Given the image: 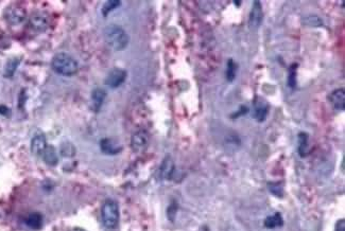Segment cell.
<instances>
[{
	"label": "cell",
	"instance_id": "5bb4252c",
	"mask_svg": "<svg viewBox=\"0 0 345 231\" xmlns=\"http://www.w3.org/2000/svg\"><path fill=\"white\" fill-rule=\"evenodd\" d=\"M42 157L44 161L49 166H56L59 162L58 155H56V151L53 146H47L46 149L42 155Z\"/></svg>",
	"mask_w": 345,
	"mask_h": 231
},
{
	"label": "cell",
	"instance_id": "cb8c5ba5",
	"mask_svg": "<svg viewBox=\"0 0 345 231\" xmlns=\"http://www.w3.org/2000/svg\"><path fill=\"white\" fill-rule=\"evenodd\" d=\"M61 153L63 154V156H72L74 154V147L71 145H69V147H67V143H66L65 146L62 147Z\"/></svg>",
	"mask_w": 345,
	"mask_h": 231
},
{
	"label": "cell",
	"instance_id": "ffe728a7",
	"mask_svg": "<svg viewBox=\"0 0 345 231\" xmlns=\"http://www.w3.org/2000/svg\"><path fill=\"white\" fill-rule=\"evenodd\" d=\"M120 4H121V1H119V0H109V1H106L102 7L103 16H108L113 10L118 8Z\"/></svg>",
	"mask_w": 345,
	"mask_h": 231
},
{
	"label": "cell",
	"instance_id": "d6986e66",
	"mask_svg": "<svg viewBox=\"0 0 345 231\" xmlns=\"http://www.w3.org/2000/svg\"><path fill=\"white\" fill-rule=\"evenodd\" d=\"M268 105L263 103H258L256 105L255 109V119L258 122H263L266 120L267 115H268Z\"/></svg>",
	"mask_w": 345,
	"mask_h": 231
},
{
	"label": "cell",
	"instance_id": "f1b7e54d",
	"mask_svg": "<svg viewBox=\"0 0 345 231\" xmlns=\"http://www.w3.org/2000/svg\"><path fill=\"white\" fill-rule=\"evenodd\" d=\"M234 2H235V4H236V5H237V4H238V5H239V4H240V3H239L240 1H234Z\"/></svg>",
	"mask_w": 345,
	"mask_h": 231
},
{
	"label": "cell",
	"instance_id": "d4e9b609",
	"mask_svg": "<svg viewBox=\"0 0 345 231\" xmlns=\"http://www.w3.org/2000/svg\"><path fill=\"white\" fill-rule=\"evenodd\" d=\"M270 188H271V189H270V191H271L274 195L276 194V191H278V193H279V195H280V196L283 195V190H281L280 186H279L278 184H277V185H276V184H272V185H270Z\"/></svg>",
	"mask_w": 345,
	"mask_h": 231
},
{
	"label": "cell",
	"instance_id": "4fadbf2b",
	"mask_svg": "<svg viewBox=\"0 0 345 231\" xmlns=\"http://www.w3.org/2000/svg\"><path fill=\"white\" fill-rule=\"evenodd\" d=\"M106 98V92L102 88H96L92 92V108L93 111H99Z\"/></svg>",
	"mask_w": 345,
	"mask_h": 231
},
{
	"label": "cell",
	"instance_id": "2e32d148",
	"mask_svg": "<svg viewBox=\"0 0 345 231\" xmlns=\"http://www.w3.org/2000/svg\"><path fill=\"white\" fill-rule=\"evenodd\" d=\"M283 224H284V220L278 212L277 213H274L273 215L268 216L265 221V226L269 229H274V228L280 227V226H283Z\"/></svg>",
	"mask_w": 345,
	"mask_h": 231
},
{
	"label": "cell",
	"instance_id": "8992f818",
	"mask_svg": "<svg viewBox=\"0 0 345 231\" xmlns=\"http://www.w3.org/2000/svg\"><path fill=\"white\" fill-rule=\"evenodd\" d=\"M29 26L36 32H44L49 26V17L43 12H36L31 15L29 20Z\"/></svg>",
	"mask_w": 345,
	"mask_h": 231
},
{
	"label": "cell",
	"instance_id": "ba28073f",
	"mask_svg": "<svg viewBox=\"0 0 345 231\" xmlns=\"http://www.w3.org/2000/svg\"><path fill=\"white\" fill-rule=\"evenodd\" d=\"M100 148L106 155H117L122 151V147L117 140L112 138H104L100 141Z\"/></svg>",
	"mask_w": 345,
	"mask_h": 231
},
{
	"label": "cell",
	"instance_id": "83f0119b",
	"mask_svg": "<svg viewBox=\"0 0 345 231\" xmlns=\"http://www.w3.org/2000/svg\"><path fill=\"white\" fill-rule=\"evenodd\" d=\"M71 231H86V230H84L82 228H73Z\"/></svg>",
	"mask_w": 345,
	"mask_h": 231
},
{
	"label": "cell",
	"instance_id": "ac0fdd59",
	"mask_svg": "<svg viewBox=\"0 0 345 231\" xmlns=\"http://www.w3.org/2000/svg\"><path fill=\"white\" fill-rule=\"evenodd\" d=\"M299 154L300 157H305L308 154V136L305 133L299 135Z\"/></svg>",
	"mask_w": 345,
	"mask_h": 231
},
{
	"label": "cell",
	"instance_id": "9a60e30c",
	"mask_svg": "<svg viewBox=\"0 0 345 231\" xmlns=\"http://www.w3.org/2000/svg\"><path fill=\"white\" fill-rule=\"evenodd\" d=\"M26 224L27 226L31 229L37 230L42 227L43 224V216L37 213V212H34V213H30L28 215V217L26 218Z\"/></svg>",
	"mask_w": 345,
	"mask_h": 231
},
{
	"label": "cell",
	"instance_id": "e0dca14e",
	"mask_svg": "<svg viewBox=\"0 0 345 231\" xmlns=\"http://www.w3.org/2000/svg\"><path fill=\"white\" fill-rule=\"evenodd\" d=\"M20 63H21L20 59H17V58L10 59L7 62V64H5V66H4V72H3L4 78H12V77H13L16 69H17L18 65H20Z\"/></svg>",
	"mask_w": 345,
	"mask_h": 231
},
{
	"label": "cell",
	"instance_id": "30bf717a",
	"mask_svg": "<svg viewBox=\"0 0 345 231\" xmlns=\"http://www.w3.org/2000/svg\"><path fill=\"white\" fill-rule=\"evenodd\" d=\"M47 147V141L45 138V135L40 133L36 134L33 138L32 141H31V152L34 156H42L44 151H45Z\"/></svg>",
	"mask_w": 345,
	"mask_h": 231
},
{
	"label": "cell",
	"instance_id": "603a6c76",
	"mask_svg": "<svg viewBox=\"0 0 345 231\" xmlns=\"http://www.w3.org/2000/svg\"><path fill=\"white\" fill-rule=\"evenodd\" d=\"M297 65H292L289 69V76H288V85L291 88H296L297 86Z\"/></svg>",
	"mask_w": 345,
	"mask_h": 231
},
{
	"label": "cell",
	"instance_id": "5b68a950",
	"mask_svg": "<svg viewBox=\"0 0 345 231\" xmlns=\"http://www.w3.org/2000/svg\"><path fill=\"white\" fill-rule=\"evenodd\" d=\"M125 79H127V71L121 69V68H114L106 77L105 85L109 86L110 88L115 89L124 83Z\"/></svg>",
	"mask_w": 345,
	"mask_h": 231
},
{
	"label": "cell",
	"instance_id": "9c48e42d",
	"mask_svg": "<svg viewBox=\"0 0 345 231\" xmlns=\"http://www.w3.org/2000/svg\"><path fill=\"white\" fill-rule=\"evenodd\" d=\"M148 141H149L148 134L146 132H143V130H139V132L135 133L133 137H132V140H131L132 148H133L135 152H142L143 149L147 147Z\"/></svg>",
	"mask_w": 345,
	"mask_h": 231
},
{
	"label": "cell",
	"instance_id": "44dd1931",
	"mask_svg": "<svg viewBox=\"0 0 345 231\" xmlns=\"http://www.w3.org/2000/svg\"><path fill=\"white\" fill-rule=\"evenodd\" d=\"M304 23L307 24L309 27H321L323 24V21L321 18L317 15H308L306 16L303 20Z\"/></svg>",
	"mask_w": 345,
	"mask_h": 231
},
{
	"label": "cell",
	"instance_id": "52a82bcc",
	"mask_svg": "<svg viewBox=\"0 0 345 231\" xmlns=\"http://www.w3.org/2000/svg\"><path fill=\"white\" fill-rule=\"evenodd\" d=\"M263 21V11L260 1H254L249 17V27L251 30L259 29Z\"/></svg>",
	"mask_w": 345,
	"mask_h": 231
},
{
	"label": "cell",
	"instance_id": "3957f363",
	"mask_svg": "<svg viewBox=\"0 0 345 231\" xmlns=\"http://www.w3.org/2000/svg\"><path fill=\"white\" fill-rule=\"evenodd\" d=\"M101 216L103 225L106 228H116L119 223V208L117 203L113 199H108L102 206Z\"/></svg>",
	"mask_w": 345,
	"mask_h": 231
},
{
	"label": "cell",
	"instance_id": "7c38bea8",
	"mask_svg": "<svg viewBox=\"0 0 345 231\" xmlns=\"http://www.w3.org/2000/svg\"><path fill=\"white\" fill-rule=\"evenodd\" d=\"M329 100L332 106H334L337 110H344L345 93L343 88L332 91L329 96Z\"/></svg>",
	"mask_w": 345,
	"mask_h": 231
},
{
	"label": "cell",
	"instance_id": "4316f807",
	"mask_svg": "<svg viewBox=\"0 0 345 231\" xmlns=\"http://www.w3.org/2000/svg\"><path fill=\"white\" fill-rule=\"evenodd\" d=\"M336 231H344V220L338 222L336 226Z\"/></svg>",
	"mask_w": 345,
	"mask_h": 231
},
{
	"label": "cell",
	"instance_id": "484cf974",
	"mask_svg": "<svg viewBox=\"0 0 345 231\" xmlns=\"http://www.w3.org/2000/svg\"><path fill=\"white\" fill-rule=\"evenodd\" d=\"M9 108L8 107H5V106L1 105L0 106V115H3V116H8L9 115Z\"/></svg>",
	"mask_w": 345,
	"mask_h": 231
},
{
	"label": "cell",
	"instance_id": "8fae6325",
	"mask_svg": "<svg viewBox=\"0 0 345 231\" xmlns=\"http://www.w3.org/2000/svg\"><path fill=\"white\" fill-rule=\"evenodd\" d=\"M173 172H174V162H173L172 158L168 156V157H166L164 160H162L161 166L160 168L161 178L165 179V180H169L172 177Z\"/></svg>",
	"mask_w": 345,
	"mask_h": 231
},
{
	"label": "cell",
	"instance_id": "277c9868",
	"mask_svg": "<svg viewBox=\"0 0 345 231\" xmlns=\"http://www.w3.org/2000/svg\"><path fill=\"white\" fill-rule=\"evenodd\" d=\"M4 18L12 26L22 23L26 20V10H24L20 4H11L4 10Z\"/></svg>",
	"mask_w": 345,
	"mask_h": 231
},
{
	"label": "cell",
	"instance_id": "6da1fadb",
	"mask_svg": "<svg viewBox=\"0 0 345 231\" xmlns=\"http://www.w3.org/2000/svg\"><path fill=\"white\" fill-rule=\"evenodd\" d=\"M103 34L106 45L114 51H122L129 45L130 37L128 33L118 24H110L104 29Z\"/></svg>",
	"mask_w": 345,
	"mask_h": 231
},
{
	"label": "cell",
	"instance_id": "7a4b0ae2",
	"mask_svg": "<svg viewBox=\"0 0 345 231\" xmlns=\"http://www.w3.org/2000/svg\"><path fill=\"white\" fill-rule=\"evenodd\" d=\"M52 69L61 76L71 77L78 71V63L71 55L61 52L53 56L51 62Z\"/></svg>",
	"mask_w": 345,
	"mask_h": 231
},
{
	"label": "cell",
	"instance_id": "7402d4cb",
	"mask_svg": "<svg viewBox=\"0 0 345 231\" xmlns=\"http://www.w3.org/2000/svg\"><path fill=\"white\" fill-rule=\"evenodd\" d=\"M237 74V65L235 64V62L233 60H229L228 63V69H227V79L229 82H233L236 79Z\"/></svg>",
	"mask_w": 345,
	"mask_h": 231
}]
</instances>
